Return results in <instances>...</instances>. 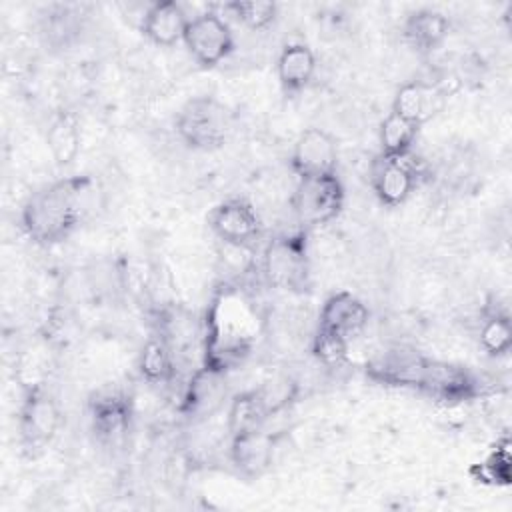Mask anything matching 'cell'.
Here are the masks:
<instances>
[{
    "mask_svg": "<svg viewBox=\"0 0 512 512\" xmlns=\"http://www.w3.org/2000/svg\"><path fill=\"white\" fill-rule=\"evenodd\" d=\"M46 146L58 168L70 166L80 152V120L72 110H60L46 130Z\"/></svg>",
    "mask_w": 512,
    "mask_h": 512,
    "instance_id": "44dd1931",
    "label": "cell"
},
{
    "mask_svg": "<svg viewBox=\"0 0 512 512\" xmlns=\"http://www.w3.org/2000/svg\"><path fill=\"white\" fill-rule=\"evenodd\" d=\"M174 126L180 142L186 148L212 152L228 142L234 118L224 102H220L216 96L202 94L182 104Z\"/></svg>",
    "mask_w": 512,
    "mask_h": 512,
    "instance_id": "3957f363",
    "label": "cell"
},
{
    "mask_svg": "<svg viewBox=\"0 0 512 512\" xmlns=\"http://www.w3.org/2000/svg\"><path fill=\"white\" fill-rule=\"evenodd\" d=\"M206 222L224 244L234 248L254 244L264 232L262 218L252 206V202L238 196L218 202L208 212Z\"/></svg>",
    "mask_w": 512,
    "mask_h": 512,
    "instance_id": "9c48e42d",
    "label": "cell"
},
{
    "mask_svg": "<svg viewBox=\"0 0 512 512\" xmlns=\"http://www.w3.org/2000/svg\"><path fill=\"white\" fill-rule=\"evenodd\" d=\"M140 376L150 384H170L176 376V354L170 344L154 334L146 340L138 358Z\"/></svg>",
    "mask_w": 512,
    "mask_h": 512,
    "instance_id": "603a6c76",
    "label": "cell"
},
{
    "mask_svg": "<svg viewBox=\"0 0 512 512\" xmlns=\"http://www.w3.org/2000/svg\"><path fill=\"white\" fill-rule=\"evenodd\" d=\"M276 436L260 430L230 436V460L246 478L262 476L274 460Z\"/></svg>",
    "mask_w": 512,
    "mask_h": 512,
    "instance_id": "e0dca14e",
    "label": "cell"
},
{
    "mask_svg": "<svg viewBox=\"0 0 512 512\" xmlns=\"http://www.w3.org/2000/svg\"><path fill=\"white\" fill-rule=\"evenodd\" d=\"M416 392L434 402L454 406L484 396L486 384L468 366L428 358Z\"/></svg>",
    "mask_w": 512,
    "mask_h": 512,
    "instance_id": "5b68a950",
    "label": "cell"
},
{
    "mask_svg": "<svg viewBox=\"0 0 512 512\" xmlns=\"http://www.w3.org/2000/svg\"><path fill=\"white\" fill-rule=\"evenodd\" d=\"M290 168L300 178L336 174L338 144L334 136L322 128H306L292 146Z\"/></svg>",
    "mask_w": 512,
    "mask_h": 512,
    "instance_id": "8fae6325",
    "label": "cell"
},
{
    "mask_svg": "<svg viewBox=\"0 0 512 512\" xmlns=\"http://www.w3.org/2000/svg\"><path fill=\"white\" fill-rule=\"evenodd\" d=\"M226 8L250 30H266L278 16V4L266 0H234L226 4Z\"/></svg>",
    "mask_w": 512,
    "mask_h": 512,
    "instance_id": "4316f807",
    "label": "cell"
},
{
    "mask_svg": "<svg viewBox=\"0 0 512 512\" xmlns=\"http://www.w3.org/2000/svg\"><path fill=\"white\" fill-rule=\"evenodd\" d=\"M368 318V306L356 294L342 290L326 298L318 316V326L352 340L366 328Z\"/></svg>",
    "mask_w": 512,
    "mask_h": 512,
    "instance_id": "2e32d148",
    "label": "cell"
},
{
    "mask_svg": "<svg viewBox=\"0 0 512 512\" xmlns=\"http://www.w3.org/2000/svg\"><path fill=\"white\" fill-rule=\"evenodd\" d=\"M426 360L428 358L416 350L396 346L368 360L366 376L380 386L416 390L420 384Z\"/></svg>",
    "mask_w": 512,
    "mask_h": 512,
    "instance_id": "7c38bea8",
    "label": "cell"
},
{
    "mask_svg": "<svg viewBox=\"0 0 512 512\" xmlns=\"http://www.w3.org/2000/svg\"><path fill=\"white\" fill-rule=\"evenodd\" d=\"M270 418V410L258 388L236 394L228 408V432L230 436L264 428Z\"/></svg>",
    "mask_w": 512,
    "mask_h": 512,
    "instance_id": "7402d4cb",
    "label": "cell"
},
{
    "mask_svg": "<svg viewBox=\"0 0 512 512\" xmlns=\"http://www.w3.org/2000/svg\"><path fill=\"white\" fill-rule=\"evenodd\" d=\"M418 166L410 154L394 158L378 154L370 164V184L376 198L384 206H400L414 192L418 182Z\"/></svg>",
    "mask_w": 512,
    "mask_h": 512,
    "instance_id": "30bf717a",
    "label": "cell"
},
{
    "mask_svg": "<svg viewBox=\"0 0 512 512\" xmlns=\"http://www.w3.org/2000/svg\"><path fill=\"white\" fill-rule=\"evenodd\" d=\"M190 16L184 6L174 0H160L146 6L140 22V32L156 46L170 48L182 42Z\"/></svg>",
    "mask_w": 512,
    "mask_h": 512,
    "instance_id": "9a60e30c",
    "label": "cell"
},
{
    "mask_svg": "<svg viewBox=\"0 0 512 512\" xmlns=\"http://www.w3.org/2000/svg\"><path fill=\"white\" fill-rule=\"evenodd\" d=\"M226 396V374L196 368L184 388L180 412L190 420H204L214 414Z\"/></svg>",
    "mask_w": 512,
    "mask_h": 512,
    "instance_id": "5bb4252c",
    "label": "cell"
},
{
    "mask_svg": "<svg viewBox=\"0 0 512 512\" xmlns=\"http://www.w3.org/2000/svg\"><path fill=\"white\" fill-rule=\"evenodd\" d=\"M470 474L480 484L492 486H510L512 482V454H510V440L504 436L492 452L478 464L470 468Z\"/></svg>",
    "mask_w": 512,
    "mask_h": 512,
    "instance_id": "484cf974",
    "label": "cell"
},
{
    "mask_svg": "<svg viewBox=\"0 0 512 512\" xmlns=\"http://www.w3.org/2000/svg\"><path fill=\"white\" fill-rule=\"evenodd\" d=\"M62 426V412L54 396L42 384H30L18 412L20 442L26 450L46 448Z\"/></svg>",
    "mask_w": 512,
    "mask_h": 512,
    "instance_id": "8992f818",
    "label": "cell"
},
{
    "mask_svg": "<svg viewBox=\"0 0 512 512\" xmlns=\"http://www.w3.org/2000/svg\"><path fill=\"white\" fill-rule=\"evenodd\" d=\"M348 346L350 340L344 338L342 334H336L326 328H316L314 338H312V354L316 356L318 362L324 366H340L348 358Z\"/></svg>",
    "mask_w": 512,
    "mask_h": 512,
    "instance_id": "83f0119b",
    "label": "cell"
},
{
    "mask_svg": "<svg viewBox=\"0 0 512 512\" xmlns=\"http://www.w3.org/2000/svg\"><path fill=\"white\" fill-rule=\"evenodd\" d=\"M346 190L338 174L300 178L294 192V212L302 226L332 222L344 208Z\"/></svg>",
    "mask_w": 512,
    "mask_h": 512,
    "instance_id": "52a82bcc",
    "label": "cell"
},
{
    "mask_svg": "<svg viewBox=\"0 0 512 512\" xmlns=\"http://www.w3.org/2000/svg\"><path fill=\"white\" fill-rule=\"evenodd\" d=\"M446 96L448 94L438 84L410 80L396 90L392 112L422 126L442 110Z\"/></svg>",
    "mask_w": 512,
    "mask_h": 512,
    "instance_id": "ac0fdd59",
    "label": "cell"
},
{
    "mask_svg": "<svg viewBox=\"0 0 512 512\" xmlns=\"http://www.w3.org/2000/svg\"><path fill=\"white\" fill-rule=\"evenodd\" d=\"M264 334V314L256 298L236 282H222L210 296L202 320V364L228 374L240 368Z\"/></svg>",
    "mask_w": 512,
    "mask_h": 512,
    "instance_id": "6da1fadb",
    "label": "cell"
},
{
    "mask_svg": "<svg viewBox=\"0 0 512 512\" xmlns=\"http://www.w3.org/2000/svg\"><path fill=\"white\" fill-rule=\"evenodd\" d=\"M262 274L278 290L302 294L310 288V254L306 228L274 236L262 256Z\"/></svg>",
    "mask_w": 512,
    "mask_h": 512,
    "instance_id": "277c9868",
    "label": "cell"
},
{
    "mask_svg": "<svg viewBox=\"0 0 512 512\" xmlns=\"http://www.w3.org/2000/svg\"><path fill=\"white\" fill-rule=\"evenodd\" d=\"M316 72V56L304 42L286 44L276 62V74L286 94L302 92Z\"/></svg>",
    "mask_w": 512,
    "mask_h": 512,
    "instance_id": "ffe728a7",
    "label": "cell"
},
{
    "mask_svg": "<svg viewBox=\"0 0 512 512\" xmlns=\"http://www.w3.org/2000/svg\"><path fill=\"white\" fill-rule=\"evenodd\" d=\"M94 180L88 174L58 178L24 202L20 222L26 236L38 246H54L72 236L90 210Z\"/></svg>",
    "mask_w": 512,
    "mask_h": 512,
    "instance_id": "7a4b0ae2",
    "label": "cell"
},
{
    "mask_svg": "<svg viewBox=\"0 0 512 512\" xmlns=\"http://www.w3.org/2000/svg\"><path fill=\"white\" fill-rule=\"evenodd\" d=\"M450 34V20L430 8L414 10L402 24V40L418 54H430L444 44Z\"/></svg>",
    "mask_w": 512,
    "mask_h": 512,
    "instance_id": "d6986e66",
    "label": "cell"
},
{
    "mask_svg": "<svg viewBox=\"0 0 512 512\" xmlns=\"http://www.w3.org/2000/svg\"><path fill=\"white\" fill-rule=\"evenodd\" d=\"M88 412L94 434L104 442H116L130 428L132 400L118 388H102L90 398Z\"/></svg>",
    "mask_w": 512,
    "mask_h": 512,
    "instance_id": "4fadbf2b",
    "label": "cell"
},
{
    "mask_svg": "<svg viewBox=\"0 0 512 512\" xmlns=\"http://www.w3.org/2000/svg\"><path fill=\"white\" fill-rule=\"evenodd\" d=\"M182 42L190 52V56L202 68L218 66L236 48V40L230 24L220 14L210 10L190 18Z\"/></svg>",
    "mask_w": 512,
    "mask_h": 512,
    "instance_id": "ba28073f",
    "label": "cell"
},
{
    "mask_svg": "<svg viewBox=\"0 0 512 512\" xmlns=\"http://www.w3.org/2000/svg\"><path fill=\"white\" fill-rule=\"evenodd\" d=\"M420 124L402 118L394 112H390L382 122L378 130V140H380V154L384 156H406L412 152V146L416 142Z\"/></svg>",
    "mask_w": 512,
    "mask_h": 512,
    "instance_id": "d4e9b609",
    "label": "cell"
},
{
    "mask_svg": "<svg viewBox=\"0 0 512 512\" xmlns=\"http://www.w3.org/2000/svg\"><path fill=\"white\" fill-rule=\"evenodd\" d=\"M268 410H270V416L278 414L280 410H284L294 398H296V392H298V386L290 380V378H276V380H270L266 382L264 386L258 388Z\"/></svg>",
    "mask_w": 512,
    "mask_h": 512,
    "instance_id": "f1b7e54d",
    "label": "cell"
},
{
    "mask_svg": "<svg viewBox=\"0 0 512 512\" xmlns=\"http://www.w3.org/2000/svg\"><path fill=\"white\" fill-rule=\"evenodd\" d=\"M480 346L488 356H504L512 348V322L508 310L488 302L480 320Z\"/></svg>",
    "mask_w": 512,
    "mask_h": 512,
    "instance_id": "cb8c5ba5",
    "label": "cell"
}]
</instances>
